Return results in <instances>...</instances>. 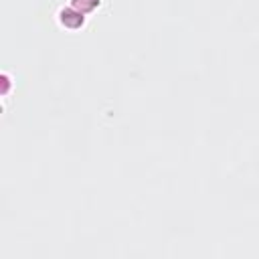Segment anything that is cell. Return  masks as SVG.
<instances>
[{
  "instance_id": "6da1fadb",
  "label": "cell",
  "mask_w": 259,
  "mask_h": 259,
  "mask_svg": "<svg viewBox=\"0 0 259 259\" xmlns=\"http://www.w3.org/2000/svg\"><path fill=\"white\" fill-rule=\"evenodd\" d=\"M61 20L65 26L77 28L83 24V12H75L73 8H65V10H61Z\"/></svg>"
}]
</instances>
